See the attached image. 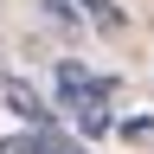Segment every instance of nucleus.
Segmentation results:
<instances>
[{
    "label": "nucleus",
    "instance_id": "f257e3e1",
    "mask_svg": "<svg viewBox=\"0 0 154 154\" xmlns=\"http://www.w3.org/2000/svg\"><path fill=\"white\" fill-rule=\"evenodd\" d=\"M109 103H116V84H109V77H96L90 64H77V58L58 64V109H64V122L77 135H109L116 128Z\"/></svg>",
    "mask_w": 154,
    "mask_h": 154
},
{
    "label": "nucleus",
    "instance_id": "f03ea898",
    "mask_svg": "<svg viewBox=\"0 0 154 154\" xmlns=\"http://www.w3.org/2000/svg\"><path fill=\"white\" fill-rule=\"evenodd\" d=\"M0 103H7L13 116H26L32 128H51V109H45V96H38L32 84H19V77H0Z\"/></svg>",
    "mask_w": 154,
    "mask_h": 154
},
{
    "label": "nucleus",
    "instance_id": "7ed1b4c3",
    "mask_svg": "<svg viewBox=\"0 0 154 154\" xmlns=\"http://www.w3.org/2000/svg\"><path fill=\"white\" fill-rule=\"evenodd\" d=\"M0 154H51V148H45V128H32V135H13V141H0Z\"/></svg>",
    "mask_w": 154,
    "mask_h": 154
},
{
    "label": "nucleus",
    "instance_id": "20e7f679",
    "mask_svg": "<svg viewBox=\"0 0 154 154\" xmlns=\"http://www.w3.org/2000/svg\"><path fill=\"white\" fill-rule=\"evenodd\" d=\"M84 7H90L96 26H116V0H84Z\"/></svg>",
    "mask_w": 154,
    "mask_h": 154
}]
</instances>
